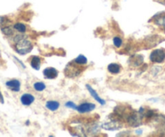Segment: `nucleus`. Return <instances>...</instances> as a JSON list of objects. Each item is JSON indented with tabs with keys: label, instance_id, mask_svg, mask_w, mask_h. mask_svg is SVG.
<instances>
[{
	"label": "nucleus",
	"instance_id": "f257e3e1",
	"mask_svg": "<svg viewBox=\"0 0 165 137\" xmlns=\"http://www.w3.org/2000/svg\"><path fill=\"white\" fill-rule=\"evenodd\" d=\"M15 49L18 54L25 55L32 49V44L23 35H17L14 38Z\"/></svg>",
	"mask_w": 165,
	"mask_h": 137
},
{
	"label": "nucleus",
	"instance_id": "f03ea898",
	"mask_svg": "<svg viewBox=\"0 0 165 137\" xmlns=\"http://www.w3.org/2000/svg\"><path fill=\"white\" fill-rule=\"evenodd\" d=\"M80 65H78L76 63H74L73 60L70 62L66 66V67L65 68V70H64V73H65V75L66 77H71V78H73V77H78L80 76V74L82 73V69L81 68L79 67Z\"/></svg>",
	"mask_w": 165,
	"mask_h": 137
},
{
	"label": "nucleus",
	"instance_id": "7ed1b4c3",
	"mask_svg": "<svg viewBox=\"0 0 165 137\" xmlns=\"http://www.w3.org/2000/svg\"><path fill=\"white\" fill-rule=\"evenodd\" d=\"M150 60L153 63H163L165 60V51L162 49H155L150 55Z\"/></svg>",
	"mask_w": 165,
	"mask_h": 137
},
{
	"label": "nucleus",
	"instance_id": "20e7f679",
	"mask_svg": "<svg viewBox=\"0 0 165 137\" xmlns=\"http://www.w3.org/2000/svg\"><path fill=\"white\" fill-rule=\"evenodd\" d=\"M96 106L94 103H83L80 104V106H77L76 111L80 114H85L92 111Z\"/></svg>",
	"mask_w": 165,
	"mask_h": 137
},
{
	"label": "nucleus",
	"instance_id": "39448f33",
	"mask_svg": "<svg viewBox=\"0 0 165 137\" xmlns=\"http://www.w3.org/2000/svg\"><path fill=\"white\" fill-rule=\"evenodd\" d=\"M43 75L47 79H55L58 75V71L54 67H48L43 70Z\"/></svg>",
	"mask_w": 165,
	"mask_h": 137
},
{
	"label": "nucleus",
	"instance_id": "423d86ee",
	"mask_svg": "<svg viewBox=\"0 0 165 137\" xmlns=\"http://www.w3.org/2000/svg\"><path fill=\"white\" fill-rule=\"evenodd\" d=\"M35 97L32 94L29 93H25L20 97V102L22 103V105L25 106H29L34 103Z\"/></svg>",
	"mask_w": 165,
	"mask_h": 137
},
{
	"label": "nucleus",
	"instance_id": "0eeeda50",
	"mask_svg": "<svg viewBox=\"0 0 165 137\" xmlns=\"http://www.w3.org/2000/svg\"><path fill=\"white\" fill-rule=\"evenodd\" d=\"M86 87H87V90H88L89 94L91 95V97L93 98L96 102H98V103H100L101 106H105V105L106 104L105 101L99 96L98 93L94 89L92 88L91 86H89V85H86Z\"/></svg>",
	"mask_w": 165,
	"mask_h": 137
},
{
	"label": "nucleus",
	"instance_id": "6e6552de",
	"mask_svg": "<svg viewBox=\"0 0 165 137\" xmlns=\"http://www.w3.org/2000/svg\"><path fill=\"white\" fill-rule=\"evenodd\" d=\"M103 128L106 129V130H109V131H114V130H118L121 128H122V125L120 124L118 120H112L111 122L109 123H104L102 125Z\"/></svg>",
	"mask_w": 165,
	"mask_h": 137
},
{
	"label": "nucleus",
	"instance_id": "1a4fd4ad",
	"mask_svg": "<svg viewBox=\"0 0 165 137\" xmlns=\"http://www.w3.org/2000/svg\"><path fill=\"white\" fill-rule=\"evenodd\" d=\"M6 86L8 89L14 92H19L20 90V82L17 79H12L9 80L6 82Z\"/></svg>",
	"mask_w": 165,
	"mask_h": 137
},
{
	"label": "nucleus",
	"instance_id": "9d476101",
	"mask_svg": "<svg viewBox=\"0 0 165 137\" xmlns=\"http://www.w3.org/2000/svg\"><path fill=\"white\" fill-rule=\"evenodd\" d=\"M130 64L132 65L134 67L139 66L142 62H143V57L142 55H135L130 58Z\"/></svg>",
	"mask_w": 165,
	"mask_h": 137
},
{
	"label": "nucleus",
	"instance_id": "9b49d317",
	"mask_svg": "<svg viewBox=\"0 0 165 137\" xmlns=\"http://www.w3.org/2000/svg\"><path fill=\"white\" fill-rule=\"evenodd\" d=\"M122 70V66L117 63H111L108 66V71L112 74H118Z\"/></svg>",
	"mask_w": 165,
	"mask_h": 137
},
{
	"label": "nucleus",
	"instance_id": "f8f14e48",
	"mask_svg": "<svg viewBox=\"0 0 165 137\" xmlns=\"http://www.w3.org/2000/svg\"><path fill=\"white\" fill-rule=\"evenodd\" d=\"M60 106V103L55 100H51V101H48L46 103V107L50 111H56L58 110Z\"/></svg>",
	"mask_w": 165,
	"mask_h": 137
},
{
	"label": "nucleus",
	"instance_id": "ddd939ff",
	"mask_svg": "<svg viewBox=\"0 0 165 137\" xmlns=\"http://www.w3.org/2000/svg\"><path fill=\"white\" fill-rule=\"evenodd\" d=\"M30 65H31L32 68L35 69V70H39L41 68V60L39 57L37 56H33L32 57L31 61H30Z\"/></svg>",
	"mask_w": 165,
	"mask_h": 137
},
{
	"label": "nucleus",
	"instance_id": "4468645a",
	"mask_svg": "<svg viewBox=\"0 0 165 137\" xmlns=\"http://www.w3.org/2000/svg\"><path fill=\"white\" fill-rule=\"evenodd\" d=\"M73 61H74V63L78 64V65H80V66H84V65H86V64L88 63V59H87V57H86L84 55L80 54V56L78 57H76Z\"/></svg>",
	"mask_w": 165,
	"mask_h": 137
},
{
	"label": "nucleus",
	"instance_id": "2eb2a0df",
	"mask_svg": "<svg viewBox=\"0 0 165 137\" xmlns=\"http://www.w3.org/2000/svg\"><path fill=\"white\" fill-rule=\"evenodd\" d=\"M46 84L42 82H37L33 84V88L36 91L41 92L46 90Z\"/></svg>",
	"mask_w": 165,
	"mask_h": 137
},
{
	"label": "nucleus",
	"instance_id": "dca6fc26",
	"mask_svg": "<svg viewBox=\"0 0 165 137\" xmlns=\"http://www.w3.org/2000/svg\"><path fill=\"white\" fill-rule=\"evenodd\" d=\"M14 28L20 33H24L27 31V27L22 23H16L14 24Z\"/></svg>",
	"mask_w": 165,
	"mask_h": 137
},
{
	"label": "nucleus",
	"instance_id": "f3484780",
	"mask_svg": "<svg viewBox=\"0 0 165 137\" xmlns=\"http://www.w3.org/2000/svg\"><path fill=\"white\" fill-rule=\"evenodd\" d=\"M1 30H2V32H3V34L5 35V36H12L13 33H14V31H13L12 28L9 27V26L3 27V28H2Z\"/></svg>",
	"mask_w": 165,
	"mask_h": 137
},
{
	"label": "nucleus",
	"instance_id": "a211bd4d",
	"mask_svg": "<svg viewBox=\"0 0 165 137\" xmlns=\"http://www.w3.org/2000/svg\"><path fill=\"white\" fill-rule=\"evenodd\" d=\"M155 24L160 26V27H162L163 28L165 29V15L157 18L156 20L155 21Z\"/></svg>",
	"mask_w": 165,
	"mask_h": 137
},
{
	"label": "nucleus",
	"instance_id": "6ab92c4d",
	"mask_svg": "<svg viewBox=\"0 0 165 137\" xmlns=\"http://www.w3.org/2000/svg\"><path fill=\"white\" fill-rule=\"evenodd\" d=\"M113 42L114 46L117 47V48H120L121 46L122 45V40L118 36H115L113 40Z\"/></svg>",
	"mask_w": 165,
	"mask_h": 137
},
{
	"label": "nucleus",
	"instance_id": "aec40b11",
	"mask_svg": "<svg viewBox=\"0 0 165 137\" xmlns=\"http://www.w3.org/2000/svg\"><path fill=\"white\" fill-rule=\"evenodd\" d=\"M65 106L67 107V108H71V109H74V110H76L77 106L75 105V103L71 102V101H68L67 103H66Z\"/></svg>",
	"mask_w": 165,
	"mask_h": 137
},
{
	"label": "nucleus",
	"instance_id": "412c9836",
	"mask_svg": "<svg viewBox=\"0 0 165 137\" xmlns=\"http://www.w3.org/2000/svg\"><path fill=\"white\" fill-rule=\"evenodd\" d=\"M0 103H4V98H3V94H2L1 90H0Z\"/></svg>",
	"mask_w": 165,
	"mask_h": 137
},
{
	"label": "nucleus",
	"instance_id": "4be33fe9",
	"mask_svg": "<svg viewBox=\"0 0 165 137\" xmlns=\"http://www.w3.org/2000/svg\"><path fill=\"white\" fill-rule=\"evenodd\" d=\"M14 58H15V60H17V61H18V62H19V63H20V65H21V66H22V67H23V68H25V66H24V64H23V63H22V62H21V61H20V60H19V59H18V58H17V57H14Z\"/></svg>",
	"mask_w": 165,
	"mask_h": 137
},
{
	"label": "nucleus",
	"instance_id": "5701e85b",
	"mask_svg": "<svg viewBox=\"0 0 165 137\" xmlns=\"http://www.w3.org/2000/svg\"><path fill=\"white\" fill-rule=\"evenodd\" d=\"M136 132H137V134H138V135H140V134H142V130H139V131H137Z\"/></svg>",
	"mask_w": 165,
	"mask_h": 137
},
{
	"label": "nucleus",
	"instance_id": "b1692460",
	"mask_svg": "<svg viewBox=\"0 0 165 137\" xmlns=\"http://www.w3.org/2000/svg\"><path fill=\"white\" fill-rule=\"evenodd\" d=\"M29 123H30V122H29V120H28V121L26 122V125H29Z\"/></svg>",
	"mask_w": 165,
	"mask_h": 137
}]
</instances>
